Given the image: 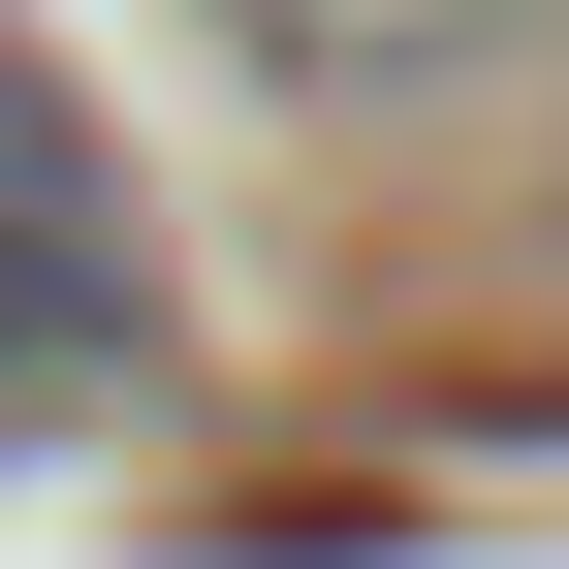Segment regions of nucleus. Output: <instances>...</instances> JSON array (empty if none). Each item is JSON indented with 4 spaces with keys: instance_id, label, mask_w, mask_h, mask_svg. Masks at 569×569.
I'll use <instances>...</instances> for the list:
<instances>
[{
    "instance_id": "f03ea898",
    "label": "nucleus",
    "mask_w": 569,
    "mask_h": 569,
    "mask_svg": "<svg viewBox=\"0 0 569 569\" xmlns=\"http://www.w3.org/2000/svg\"><path fill=\"white\" fill-rule=\"evenodd\" d=\"M538 0H222V63L253 96H443V63H507Z\"/></svg>"
},
{
    "instance_id": "f257e3e1",
    "label": "nucleus",
    "mask_w": 569,
    "mask_h": 569,
    "mask_svg": "<svg viewBox=\"0 0 569 569\" xmlns=\"http://www.w3.org/2000/svg\"><path fill=\"white\" fill-rule=\"evenodd\" d=\"M127 348V190H96V127L0 63V380H96Z\"/></svg>"
}]
</instances>
